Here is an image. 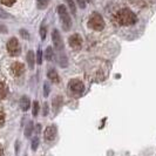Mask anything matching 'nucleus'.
Returning a JSON list of instances; mask_svg holds the SVG:
<instances>
[{
    "label": "nucleus",
    "mask_w": 156,
    "mask_h": 156,
    "mask_svg": "<svg viewBox=\"0 0 156 156\" xmlns=\"http://www.w3.org/2000/svg\"><path fill=\"white\" fill-rule=\"evenodd\" d=\"M52 41H53V45H54L55 49L58 51H62L63 49V41L62 38L60 35V32L58 30H54L52 33Z\"/></svg>",
    "instance_id": "nucleus-6"
},
{
    "label": "nucleus",
    "mask_w": 156,
    "mask_h": 156,
    "mask_svg": "<svg viewBox=\"0 0 156 156\" xmlns=\"http://www.w3.org/2000/svg\"><path fill=\"white\" fill-rule=\"evenodd\" d=\"M35 55H34V52L33 51H28V53H27V63H28V66H30V68L33 69L34 68V63H35Z\"/></svg>",
    "instance_id": "nucleus-12"
},
{
    "label": "nucleus",
    "mask_w": 156,
    "mask_h": 156,
    "mask_svg": "<svg viewBox=\"0 0 156 156\" xmlns=\"http://www.w3.org/2000/svg\"><path fill=\"white\" fill-rule=\"evenodd\" d=\"M68 88H69L70 92L73 94H75V95H80V94H82V92L85 90L83 83L80 80H78V79L70 80L69 83H68Z\"/></svg>",
    "instance_id": "nucleus-5"
},
{
    "label": "nucleus",
    "mask_w": 156,
    "mask_h": 156,
    "mask_svg": "<svg viewBox=\"0 0 156 156\" xmlns=\"http://www.w3.org/2000/svg\"><path fill=\"white\" fill-rule=\"evenodd\" d=\"M86 1H88V2H90V1H92V0H86Z\"/></svg>",
    "instance_id": "nucleus-30"
},
{
    "label": "nucleus",
    "mask_w": 156,
    "mask_h": 156,
    "mask_svg": "<svg viewBox=\"0 0 156 156\" xmlns=\"http://www.w3.org/2000/svg\"><path fill=\"white\" fill-rule=\"evenodd\" d=\"M65 1L67 2V5H68L69 9L72 11V13L75 14V13H76V7H75V2H74V0H65Z\"/></svg>",
    "instance_id": "nucleus-17"
},
{
    "label": "nucleus",
    "mask_w": 156,
    "mask_h": 156,
    "mask_svg": "<svg viewBox=\"0 0 156 156\" xmlns=\"http://www.w3.org/2000/svg\"><path fill=\"white\" fill-rule=\"evenodd\" d=\"M20 45L16 38H11L7 42V52L12 56H16L20 54Z\"/></svg>",
    "instance_id": "nucleus-4"
},
{
    "label": "nucleus",
    "mask_w": 156,
    "mask_h": 156,
    "mask_svg": "<svg viewBox=\"0 0 156 156\" xmlns=\"http://www.w3.org/2000/svg\"><path fill=\"white\" fill-rule=\"evenodd\" d=\"M32 114H33V116H37V115L39 114V102L38 101H34V103H33Z\"/></svg>",
    "instance_id": "nucleus-18"
},
{
    "label": "nucleus",
    "mask_w": 156,
    "mask_h": 156,
    "mask_svg": "<svg viewBox=\"0 0 156 156\" xmlns=\"http://www.w3.org/2000/svg\"><path fill=\"white\" fill-rule=\"evenodd\" d=\"M75 1L78 2V5L81 8H85V7H86V0H75Z\"/></svg>",
    "instance_id": "nucleus-25"
},
{
    "label": "nucleus",
    "mask_w": 156,
    "mask_h": 156,
    "mask_svg": "<svg viewBox=\"0 0 156 156\" xmlns=\"http://www.w3.org/2000/svg\"><path fill=\"white\" fill-rule=\"evenodd\" d=\"M2 155V148H1V146H0V156Z\"/></svg>",
    "instance_id": "nucleus-29"
},
{
    "label": "nucleus",
    "mask_w": 156,
    "mask_h": 156,
    "mask_svg": "<svg viewBox=\"0 0 156 156\" xmlns=\"http://www.w3.org/2000/svg\"><path fill=\"white\" fill-rule=\"evenodd\" d=\"M44 89H45V96H48V94H49V86H48V83L44 85Z\"/></svg>",
    "instance_id": "nucleus-26"
},
{
    "label": "nucleus",
    "mask_w": 156,
    "mask_h": 156,
    "mask_svg": "<svg viewBox=\"0 0 156 156\" xmlns=\"http://www.w3.org/2000/svg\"><path fill=\"white\" fill-rule=\"evenodd\" d=\"M68 44H69V46L72 48L79 49L80 47L82 46V38H81V35L78 34V33L72 34L69 38H68Z\"/></svg>",
    "instance_id": "nucleus-7"
},
{
    "label": "nucleus",
    "mask_w": 156,
    "mask_h": 156,
    "mask_svg": "<svg viewBox=\"0 0 156 156\" xmlns=\"http://www.w3.org/2000/svg\"><path fill=\"white\" fill-rule=\"evenodd\" d=\"M16 0H1V4L5 5V6H12Z\"/></svg>",
    "instance_id": "nucleus-22"
},
{
    "label": "nucleus",
    "mask_w": 156,
    "mask_h": 156,
    "mask_svg": "<svg viewBox=\"0 0 156 156\" xmlns=\"http://www.w3.org/2000/svg\"><path fill=\"white\" fill-rule=\"evenodd\" d=\"M37 63L38 65L42 63V51H41V48L38 49V53H37Z\"/></svg>",
    "instance_id": "nucleus-19"
},
{
    "label": "nucleus",
    "mask_w": 156,
    "mask_h": 156,
    "mask_svg": "<svg viewBox=\"0 0 156 156\" xmlns=\"http://www.w3.org/2000/svg\"><path fill=\"white\" fill-rule=\"evenodd\" d=\"M30 107H31V101H30V99H28L27 96H23V98L20 99V108H21V110L26 112V110L30 109Z\"/></svg>",
    "instance_id": "nucleus-11"
},
{
    "label": "nucleus",
    "mask_w": 156,
    "mask_h": 156,
    "mask_svg": "<svg viewBox=\"0 0 156 156\" xmlns=\"http://www.w3.org/2000/svg\"><path fill=\"white\" fill-rule=\"evenodd\" d=\"M44 135H45V139L47 141H53L56 136V127L55 126H48Z\"/></svg>",
    "instance_id": "nucleus-9"
},
{
    "label": "nucleus",
    "mask_w": 156,
    "mask_h": 156,
    "mask_svg": "<svg viewBox=\"0 0 156 156\" xmlns=\"http://www.w3.org/2000/svg\"><path fill=\"white\" fill-rule=\"evenodd\" d=\"M48 2H49V0H38L37 1V7H38V9H44V8L47 7Z\"/></svg>",
    "instance_id": "nucleus-16"
},
{
    "label": "nucleus",
    "mask_w": 156,
    "mask_h": 156,
    "mask_svg": "<svg viewBox=\"0 0 156 156\" xmlns=\"http://www.w3.org/2000/svg\"><path fill=\"white\" fill-rule=\"evenodd\" d=\"M8 89L4 82H0V99H5L7 96Z\"/></svg>",
    "instance_id": "nucleus-13"
},
{
    "label": "nucleus",
    "mask_w": 156,
    "mask_h": 156,
    "mask_svg": "<svg viewBox=\"0 0 156 156\" xmlns=\"http://www.w3.org/2000/svg\"><path fill=\"white\" fill-rule=\"evenodd\" d=\"M38 146H39V137H34L33 141H32V149L33 150H37Z\"/></svg>",
    "instance_id": "nucleus-21"
},
{
    "label": "nucleus",
    "mask_w": 156,
    "mask_h": 156,
    "mask_svg": "<svg viewBox=\"0 0 156 156\" xmlns=\"http://www.w3.org/2000/svg\"><path fill=\"white\" fill-rule=\"evenodd\" d=\"M0 18H1V19H7V18H11V16L8 14L7 12H5L4 9L0 8Z\"/></svg>",
    "instance_id": "nucleus-23"
},
{
    "label": "nucleus",
    "mask_w": 156,
    "mask_h": 156,
    "mask_svg": "<svg viewBox=\"0 0 156 156\" xmlns=\"http://www.w3.org/2000/svg\"><path fill=\"white\" fill-rule=\"evenodd\" d=\"M47 114H48V105L45 103V106H44V116H46Z\"/></svg>",
    "instance_id": "nucleus-28"
},
{
    "label": "nucleus",
    "mask_w": 156,
    "mask_h": 156,
    "mask_svg": "<svg viewBox=\"0 0 156 156\" xmlns=\"http://www.w3.org/2000/svg\"><path fill=\"white\" fill-rule=\"evenodd\" d=\"M47 76H48V79H49L52 82H54V83H58V82L60 81V78H59L56 70L53 69V68H51V69L47 72Z\"/></svg>",
    "instance_id": "nucleus-10"
},
{
    "label": "nucleus",
    "mask_w": 156,
    "mask_h": 156,
    "mask_svg": "<svg viewBox=\"0 0 156 156\" xmlns=\"http://www.w3.org/2000/svg\"><path fill=\"white\" fill-rule=\"evenodd\" d=\"M88 27L94 31H102L105 28V21L99 13H94L88 21Z\"/></svg>",
    "instance_id": "nucleus-3"
},
{
    "label": "nucleus",
    "mask_w": 156,
    "mask_h": 156,
    "mask_svg": "<svg viewBox=\"0 0 156 156\" xmlns=\"http://www.w3.org/2000/svg\"><path fill=\"white\" fill-rule=\"evenodd\" d=\"M45 58H46L47 61H51L53 59V48L51 46L46 48V51H45Z\"/></svg>",
    "instance_id": "nucleus-14"
},
{
    "label": "nucleus",
    "mask_w": 156,
    "mask_h": 156,
    "mask_svg": "<svg viewBox=\"0 0 156 156\" xmlns=\"http://www.w3.org/2000/svg\"><path fill=\"white\" fill-rule=\"evenodd\" d=\"M4 123H5V114H4V112L0 110V127Z\"/></svg>",
    "instance_id": "nucleus-24"
},
{
    "label": "nucleus",
    "mask_w": 156,
    "mask_h": 156,
    "mask_svg": "<svg viewBox=\"0 0 156 156\" xmlns=\"http://www.w3.org/2000/svg\"><path fill=\"white\" fill-rule=\"evenodd\" d=\"M11 70H12L14 76H20V75H23V72H25V66L21 62H13L12 66H11Z\"/></svg>",
    "instance_id": "nucleus-8"
},
{
    "label": "nucleus",
    "mask_w": 156,
    "mask_h": 156,
    "mask_svg": "<svg viewBox=\"0 0 156 156\" xmlns=\"http://www.w3.org/2000/svg\"><path fill=\"white\" fill-rule=\"evenodd\" d=\"M58 13L60 16V20L62 23V28L63 31H69L70 27H72V19H70L69 14L67 12V8L63 5H59L58 6Z\"/></svg>",
    "instance_id": "nucleus-2"
},
{
    "label": "nucleus",
    "mask_w": 156,
    "mask_h": 156,
    "mask_svg": "<svg viewBox=\"0 0 156 156\" xmlns=\"http://www.w3.org/2000/svg\"><path fill=\"white\" fill-rule=\"evenodd\" d=\"M116 21L122 26H130L134 25L137 21V16L133 11L128 8H122L117 12L116 14Z\"/></svg>",
    "instance_id": "nucleus-1"
},
{
    "label": "nucleus",
    "mask_w": 156,
    "mask_h": 156,
    "mask_svg": "<svg viewBox=\"0 0 156 156\" xmlns=\"http://www.w3.org/2000/svg\"><path fill=\"white\" fill-rule=\"evenodd\" d=\"M20 34L23 35V38H25V39H28V38H30V35H28V33H27V32H26V31H23V30H21V31H20Z\"/></svg>",
    "instance_id": "nucleus-27"
},
{
    "label": "nucleus",
    "mask_w": 156,
    "mask_h": 156,
    "mask_svg": "<svg viewBox=\"0 0 156 156\" xmlns=\"http://www.w3.org/2000/svg\"><path fill=\"white\" fill-rule=\"evenodd\" d=\"M46 34H47L46 27H45L44 25H41V27H40V37H41V39L42 40L46 39Z\"/></svg>",
    "instance_id": "nucleus-20"
},
{
    "label": "nucleus",
    "mask_w": 156,
    "mask_h": 156,
    "mask_svg": "<svg viewBox=\"0 0 156 156\" xmlns=\"http://www.w3.org/2000/svg\"><path fill=\"white\" fill-rule=\"evenodd\" d=\"M32 132H33V122L30 121L28 125L26 126V129H25V136L26 137H30L32 135Z\"/></svg>",
    "instance_id": "nucleus-15"
}]
</instances>
